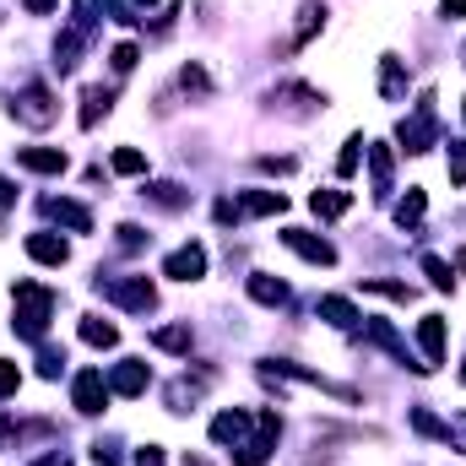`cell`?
I'll use <instances>...</instances> for the list:
<instances>
[{
	"instance_id": "40",
	"label": "cell",
	"mask_w": 466,
	"mask_h": 466,
	"mask_svg": "<svg viewBox=\"0 0 466 466\" xmlns=\"http://www.w3.org/2000/svg\"><path fill=\"white\" fill-rule=\"evenodd\" d=\"M136 466H168V461H163V451H157V445H147V451H136Z\"/></svg>"
},
{
	"instance_id": "26",
	"label": "cell",
	"mask_w": 466,
	"mask_h": 466,
	"mask_svg": "<svg viewBox=\"0 0 466 466\" xmlns=\"http://www.w3.org/2000/svg\"><path fill=\"white\" fill-rule=\"evenodd\" d=\"M152 347H163V353H190V326H157V331H152Z\"/></svg>"
},
{
	"instance_id": "7",
	"label": "cell",
	"mask_w": 466,
	"mask_h": 466,
	"mask_svg": "<svg viewBox=\"0 0 466 466\" xmlns=\"http://www.w3.org/2000/svg\"><path fill=\"white\" fill-rule=\"evenodd\" d=\"M163 277H174V282H195V277H206V250H201V244L174 250V255L163 261Z\"/></svg>"
},
{
	"instance_id": "25",
	"label": "cell",
	"mask_w": 466,
	"mask_h": 466,
	"mask_svg": "<svg viewBox=\"0 0 466 466\" xmlns=\"http://www.w3.org/2000/svg\"><path fill=\"white\" fill-rule=\"evenodd\" d=\"M81 342H87V347H114V342H119V331H114L109 320L87 315V320H81Z\"/></svg>"
},
{
	"instance_id": "6",
	"label": "cell",
	"mask_w": 466,
	"mask_h": 466,
	"mask_svg": "<svg viewBox=\"0 0 466 466\" xmlns=\"http://www.w3.org/2000/svg\"><path fill=\"white\" fill-rule=\"evenodd\" d=\"M71 402H76V413H103V402H109V380L98 375V369H81L76 375V385H71Z\"/></svg>"
},
{
	"instance_id": "29",
	"label": "cell",
	"mask_w": 466,
	"mask_h": 466,
	"mask_svg": "<svg viewBox=\"0 0 466 466\" xmlns=\"http://www.w3.org/2000/svg\"><path fill=\"white\" fill-rule=\"evenodd\" d=\"M103 5H109V11H114L119 22H136V16H147V11H152L157 0H103Z\"/></svg>"
},
{
	"instance_id": "23",
	"label": "cell",
	"mask_w": 466,
	"mask_h": 466,
	"mask_svg": "<svg viewBox=\"0 0 466 466\" xmlns=\"http://www.w3.org/2000/svg\"><path fill=\"white\" fill-rule=\"evenodd\" d=\"M109 103H114V98H109L103 87H87V92H81V130H92L98 114H109Z\"/></svg>"
},
{
	"instance_id": "19",
	"label": "cell",
	"mask_w": 466,
	"mask_h": 466,
	"mask_svg": "<svg viewBox=\"0 0 466 466\" xmlns=\"http://www.w3.org/2000/svg\"><path fill=\"white\" fill-rule=\"evenodd\" d=\"M250 299H255V304H288V282L255 271V277H250Z\"/></svg>"
},
{
	"instance_id": "5",
	"label": "cell",
	"mask_w": 466,
	"mask_h": 466,
	"mask_svg": "<svg viewBox=\"0 0 466 466\" xmlns=\"http://www.w3.org/2000/svg\"><path fill=\"white\" fill-rule=\"evenodd\" d=\"M103 293H109V299H114L119 309H141V315H147V309L157 304V288H152L147 277H119V282H109Z\"/></svg>"
},
{
	"instance_id": "31",
	"label": "cell",
	"mask_w": 466,
	"mask_h": 466,
	"mask_svg": "<svg viewBox=\"0 0 466 466\" xmlns=\"http://www.w3.org/2000/svg\"><path fill=\"white\" fill-rule=\"evenodd\" d=\"M413 423H418L423 434H434V440H451V423H440V418H434L429 407H418V413H413Z\"/></svg>"
},
{
	"instance_id": "10",
	"label": "cell",
	"mask_w": 466,
	"mask_h": 466,
	"mask_svg": "<svg viewBox=\"0 0 466 466\" xmlns=\"http://www.w3.org/2000/svg\"><path fill=\"white\" fill-rule=\"evenodd\" d=\"M277 212H288L282 190H244L239 195V217H277Z\"/></svg>"
},
{
	"instance_id": "15",
	"label": "cell",
	"mask_w": 466,
	"mask_h": 466,
	"mask_svg": "<svg viewBox=\"0 0 466 466\" xmlns=\"http://www.w3.org/2000/svg\"><path fill=\"white\" fill-rule=\"evenodd\" d=\"M364 331H369V342H380V347H385V353H396V358H402V364H413V353H407V342H402V337H396V331H391V320H369V326H364ZM413 369H418V364H413ZM418 375H423V369H418Z\"/></svg>"
},
{
	"instance_id": "9",
	"label": "cell",
	"mask_w": 466,
	"mask_h": 466,
	"mask_svg": "<svg viewBox=\"0 0 466 466\" xmlns=\"http://www.w3.org/2000/svg\"><path fill=\"white\" fill-rule=\"evenodd\" d=\"M418 342H423V369H440L445 364V320L440 315H423L418 320Z\"/></svg>"
},
{
	"instance_id": "17",
	"label": "cell",
	"mask_w": 466,
	"mask_h": 466,
	"mask_svg": "<svg viewBox=\"0 0 466 466\" xmlns=\"http://www.w3.org/2000/svg\"><path fill=\"white\" fill-rule=\"evenodd\" d=\"M369 174H375V201L391 195V147H369Z\"/></svg>"
},
{
	"instance_id": "12",
	"label": "cell",
	"mask_w": 466,
	"mask_h": 466,
	"mask_svg": "<svg viewBox=\"0 0 466 466\" xmlns=\"http://www.w3.org/2000/svg\"><path fill=\"white\" fill-rule=\"evenodd\" d=\"M27 255L43 261V266H65L71 261V244L60 233H27Z\"/></svg>"
},
{
	"instance_id": "13",
	"label": "cell",
	"mask_w": 466,
	"mask_h": 466,
	"mask_svg": "<svg viewBox=\"0 0 466 466\" xmlns=\"http://www.w3.org/2000/svg\"><path fill=\"white\" fill-rule=\"evenodd\" d=\"M16 163L33 168V174H65V152H60V147H22Z\"/></svg>"
},
{
	"instance_id": "1",
	"label": "cell",
	"mask_w": 466,
	"mask_h": 466,
	"mask_svg": "<svg viewBox=\"0 0 466 466\" xmlns=\"http://www.w3.org/2000/svg\"><path fill=\"white\" fill-rule=\"evenodd\" d=\"M11 304H16V331H22L27 342H38V337L49 331L54 293H49V288H38V282H16V288H11Z\"/></svg>"
},
{
	"instance_id": "27",
	"label": "cell",
	"mask_w": 466,
	"mask_h": 466,
	"mask_svg": "<svg viewBox=\"0 0 466 466\" xmlns=\"http://www.w3.org/2000/svg\"><path fill=\"white\" fill-rule=\"evenodd\" d=\"M315 27H326V5H315V0H309V5L299 11V33H293V43H309V38H315Z\"/></svg>"
},
{
	"instance_id": "46",
	"label": "cell",
	"mask_w": 466,
	"mask_h": 466,
	"mask_svg": "<svg viewBox=\"0 0 466 466\" xmlns=\"http://www.w3.org/2000/svg\"><path fill=\"white\" fill-rule=\"evenodd\" d=\"M461 380H466V369H461Z\"/></svg>"
},
{
	"instance_id": "33",
	"label": "cell",
	"mask_w": 466,
	"mask_h": 466,
	"mask_svg": "<svg viewBox=\"0 0 466 466\" xmlns=\"http://www.w3.org/2000/svg\"><path fill=\"white\" fill-rule=\"evenodd\" d=\"M423 271H429V282H434V288H451V266H445L440 255H423Z\"/></svg>"
},
{
	"instance_id": "24",
	"label": "cell",
	"mask_w": 466,
	"mask_h": 466,
	"mask_svg": "<svg viewBox=\"0 0 466 466\" xmlns=\"http://www.w3.org/2000/svg\"><path fill=\"white\" fill-rule=\"evenodd\" d=\"M423 206H429V195H423V190L413 185V190H407V195L396 201V223H402V228H413V223H423Z\"/></svg>"
},
{
	"instance_id": "36",
	"label": "cell",
	"mask_w": 466,
	"mask_h": 466,
	"mask_svg": "<svg viewBox=\"0 0 466 466\" xmlns=\"http://www.w3.org/2000/svg\"><path fill=\"white\" fill-rule=\"evenodd\" d=\"M451 179L466 185V141H451Z\"/></svg>"
},
{
	"instance_id": "41",
	"label": "cell",
	"mask_w": 466,
	"mask_h": 466,
	"mask_svg": "<svg viewBox=\"0 0 466 466\" xmlns=\"http://www.w3.org/2000/svg\"><path fill=\"white\" fill-rule=\"evenodd\" d=\"M440 11H445V16H451V22H461V16H466V0H445V5H440Z\"/></svg>"
},
{
	"instance_id": "3",
	"label": "cell",
	"mask_w": 466,
	"mask_h": 466,
	"mask_svg": "<svg viewBox=\"0 0 466 466\" xmlns=\"http://www.w3.org/2000/svg\"><path fill=\"white\" fill-rule=\"evenodd\" d=\"M11 114L22 119V125H33V130H43V125H54V98H49V87H27L22 98H11Z\"/></svg>"
},
{
	"instance_id": "35",
	"label": "cell",
	"mask_w": 466,
	"mask_h": 466,
	"mask_svg": "<svg viewBox=\"0 0 466 466\" xmlns=\"http://www.w3.org/2000/svg\"><path fill=\"white\" fill-rule=\"evenodd\" d=\"M16 385H22V369H16L11 358H0V396H11Z\"/></svg>"
},
{
	"instance_id": "22",
	"label": "cell",
	"mask_w": 466,
	"mask_h": 466,
	"mask_svg": "<svg viewBox=\"0 0 466 466\" xmlns=\"http://www.w3.org/2000/svg\"><path fill=\"white\" fill-rule=\"evenodd\" d=\"M81 38L87 33H60V43H54V71H76V54H81Z\"/></svg>"
},
{
	"instance_id": "16",
	"label": "cell",
	"mask_w": 466,
	"mask_h": 466,
	"mask_svg": "<svg viewBox=\"0 0 466 466\" xmlns=\"http://www.w3.org/2000/svg\"><path fill=\"white\" fill-rule=\"evenodd\" d=\"M43 212H49L54 223H65V228H76V233H87V228H92V212H87V206H76V201H49Z\"/></svg>"
},
{
	"instance_id": "37",
	"label": "cell",
	"mask_w": 466,
	"mask_h": 466,
	"mask_svg": "<svg viewBox=\"0 0 466 466\" xmlns=\"http://www.w3.org/2000/svg\"><path fill=\"white\" fill-rule=\"evenodd\" d=\"M179 81H185V92H206V71H201V65H185Z\"/></svg>"
},
{
	"instance_id": "8",
	"label": "cell",
	"mask_w": 466,
	"mask_h": 466,
	"mask_svg": "<svg viewBox=\"0 0 466 466\" xmlns=\"http://www.w3.org/2000/svg\"><path fill=\"white\" fill-rule=\"evenodd\" d=\"M147 385H152V375H147L141 358H125V364H114V375H109V391H114V396H141Z\"/></svg>"
},
{
	"instance_id": "44",
	"label": "cell",
	"mask_w": 466,
	"mask_h": 466,
	"mask_svg": "<svg viewBox=\"0 0 466 466\" xmlns=\"http://www.w3.org/2000/svg\"><path fill=\"white\" fill-rule=\"evenodd\" d=\"M38 466H71V461H65V456H43Z\"/></svg>"
},
{
	"instance_id": "34",
	"label": "cell",
	"mask_w": 466,
	"mask_h": 466,
	"mask_svg": "<svg viewBox=\"0 0 466 466\" xmlns=\"http://www.w3.org/2000/svg\"><path fill=\"white\" fill-rule=\"evenodd\" d=\"M60 364H65V353H54V347H43V353H38V375H43V380H54V375H60Z\"/></svg>"
},
{
	"instance_id": "11",
	"label": "cell",
	"mask_w": 466,
	"mask_h": 466,
	"mask_svg": "<svg viewBox=\"0 0 466 466\" xmlns=\"http://www.w3.org/2000/svg\"><path fill=\"white\" fill-rule=\"evenodd\" d=\"M282 244H288V250H299V255H304V261H315V266H331V261H337V250H331L326 239L304 233V228H288V233H282Z\"/></svg>"
},
{
	"instance_id": "38",
	"label": "cell",
	"mask_w": 466,
	"mask_h": 466,
	"mask_svg": "<svg viewBox=\"0 0 466 466\" xmlns=\"http://www.w3.org/2000/svg\"><path fill=\"white\" fill-rule=\"evenodd\" d=\"M152 201H157V206H179L185 195H179V185H152Z\"/></svg>"
},
{
	"instance_id": "4",
	"label": "cell",
	"mask_w": 466,
	"mask_h": 466,
	"mask_svg": "<svg viewBox=\"0 0 466 466\" xmlns=\"http://www.w3.org/2000/svg\"><path fill=\"white\" fill-rule=\"evenodd\" d=\"M255 423H261V434H255V440H244V445L233 451V461H239V466H261L266 456H271V451H277V434H282L277 413H261Z\"/></svg>"
},
{
	"instance_id": "43",
	"label": "cell",
	"mask_w": 466,
	"mask_h": 466,
	"mask_svg": "<svg viewBox=\"0 0 466 466\" xmlns=\"http://www.w3.org/2000/svg\"><path fill=\"white\" fill-rule=\"evenodd\" d=\"M27 11H33V16H49V11H54V0H27Z\"/></svg>"
},
{
	"instance_id": "42",
	"label": "cell",
	"mask_w": 466,
	"mask_h": 466,
	"mask_svg": "<svg viewBox=\"0 0 466 466\" xmlns=\"http://www.w3.org/2000/svg\"><path fill=\"white\" fill-rule=\"evenodd\" d=\"M11 201H16V185H11V179H0V206H11Z\"/></svg>"
},
{
	"instance_id": "2",
	"label": "cell",
	"mask_w": 466,
	"mask_h": 466,
	"mask_svg": "<svg viewBox=\"0 0 466 466\" xmlns=\"http://www.w3.org/2000/svg\"><path fill=\"white\" fill-rule=\"evenodd\" d=\"M396 141H402L407 152H429V147H434V98H429V92H423L418 114L396 125Z\"/></svg>"
},
{
	"instance_id": "14",
	"label": "cell",
	"mask_w": 466,
	"mask_h": 466,
	"mask_svg": "<svg viewBox=\"0 0 466 466\" xmlns=\"http://www.w3.org/2000/svg\"><path fill=\"white\" fill-rule=\"evenodd\" d=\"M244 434H250V413H217V418H212V440H217V445H233V451H239Z\"/></svg>"
},
{
	"instance_id": "39",
	"label": "cell",
	"mask_w": 466,
	"mask_h": 466,
	"mask_svg": "<svg viewBox=\"0 0 466 466\" xmlns=\"http://www.w3.org/2000/svg\"><path fill=\"white\" fill-rule=\"evenodd\" d=\"M141 239H147V233H141V228H130V223H125V228H119V244H125V250H141Z\"/></svg>"
},
{
	"instance_id": "45",
	"label": "cell",
	"mask_w": 466,
	"mask_h": 466,
	"mask_svg": "<svg viewBox=\"0 0 466 466\" xmlns=\"http://www.w3.org/2000/svg\"><path fill=\"white\" fill-rule=\"evenodd\" d=\"M456 266H461V271H466V250H461V255H456Z\"/></svg>"
},
{
	"instance_id": "30",
	"label": "cell",
	"mask_w": 466,
	"mask_h": 466,
	"mask_svg": "<svg viewBox=\"0 0 466 466\" xmlns=\"http://www.w3.org/2000/svg\"><path fill=\"white\" fill-rule=\"evenodd\" d=\"M114 174H147V157H141L136 147H119V152H114Z\"/></svg>"
},
{
	"instance_id": "18",
	"label": "cell",
	"mask_w": 466,
	"mask_h": 466,
	"mask_svg": "<svg viewBox=\"0 0 466 466\" xmlns=\"http://www.w3.org/2000/svg\"><path fill=\"white\" fill-rule=\"evenodd\" d=\"M347 206H353L347 190H315V195H309V212H315V217H342Z\"/></svg>"
},
{
	"instance_id": "20",
	"label": "cell",
	"mask_w": 466,
	"mask_h": 466,
	"mask_svg": "<svg viewBox=\"0 0 466 466\" xmlns=\"http://www.w3.org/2000/svg\"><path fill=\"white\" fill-rule=\"evenodd\" d=\"M380 92H385L391 103L407 92V76H402V60H396V54H385V60H380Z\"/></svg>"
},
{
	"instance_id": "21",
	"label": "cell",
	"mask_w": 466,
	"mask_h": 466,
	"mask_svg": "<svg viewBox=\"0 0 466 466\" xmlns=\"http://www.w3.org/2000/svg\"><path fill=\"white\" fill-rule=\"evenodd\" d=\"M320 320H331L337 331H353V326H358V309H353L347 299H320Z\"/></svg>"
},
{
	"instance_id": "32",
	"label": "cell",
	"mask_w": 466,
	"mask_h": 466,
	"mask_svg": "<svg viewBox=\"0 0 466 466\" xmlns=\"http://www.w3.org/2000/svg\"><path fill=\"white\" fill-rule=\"evenodd\" d=\"M109 60H114V71L125 76V71H136V60H141V49H136V43H114V54H109Z\"/></svg>"
},
{
	"instance_id": "28",
	"label": "cell",
	"mask_w": 466,
	"mask_h": 466,
	"mask_svg": "<svg viewBox=\"0 0 466 466\" xmlns=\"http://www.w3.org/2000/svg\"><path fill=\"white\" fill-rule=\"evenodd\" d=\"M364 152H369V147H364V136H353V141L342 147V157H337V174H342V179H347V174H358V157H364Z\"/></svg>"
}]
</instances>
